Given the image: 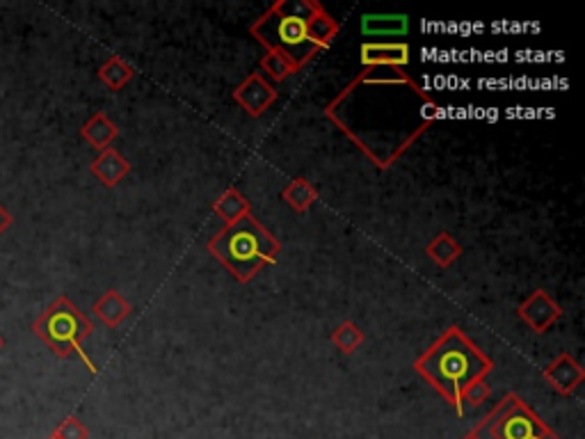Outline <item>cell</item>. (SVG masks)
<instances>
[{
    "mask_svg": "<svg viewBox=\"0 0 585 439\" xmlns=\"http://www.w3.org/2000/svg\"><path fill=\"white\" fill-rule=\"evenodd\" d=\"M327 115L380 167H389L426 130L437 106L402 69L373 67L327 108Z\"/></svg>",
    "mask_w": 585,
    "mask_h": 439,
    "instance_id": "6da1fadb",
    "label": "cell"
},
{
    "mask_svg": "<svg viewBox=\"0 0 585 439\" xmlns=\"http://www.w3.org/2000/svg\"><path fill=\"white\" fill-rule=\"evenodd\" d=\"M252 33L266 43L272 53L281 55L293 69L309 62L325 43L336 34V24L316 3L284 0L268 10Z\"/></svg>",
    "mask_w": 585,
    "mask_h": 439,
    "instance_id": "7a4b0ae2",
    "label": "cell"
},
{
    "mask_svg": "<svg viewBox=\"0 0 585 439\" xmlns=\"http://www.w3.org/2000/svg\"><path fill=\"white\" fill-rule=\"evenodd\" d=\"M489 367V359L459 329H450L416 362V371L458 407V415H462V391L471 382L483 380Z\"/></svg>",
    "mask_w": 585,
    "mask_h": 439,
    "instance_id": "3957f363",
    "label": "cell"
},
{
    "mask_svg": "<svg viewBox=\"0 0 585 439\" xmlns=\"http://www.w3.org/2000/svg\"><path fill=\"white\" fill-rule=\"evenodd\" d=\"M211 252L241 282L252 280L266 263H272L279 243L254 220L250 213L229 223L224 232L211 241Z\"/></svg>",
    "mask_w": 585,
    "mask_h": 439,
    "instance_id": "277c9868",
    "label": "cell"
},
{
    "mask_svg": "<svg viewBox=\"0 0 585 439\" xmlns=\"http://www.w3.org/2000/svg\"><path fill=\"white\" fill-rule=\"evenodd\" d=\"M33 332L37 334L46 346L53 350L58 358H78L85 362V367L90 371H94L92 362L82 350V341L94 332V325L90 323V319L78 310L76 304L69 298H58L55 302H51L46 307V311L37 316V320L33 323Z\"/></svg>",
    "mask_w": 585,
    "mask_h": 439,
    "instance_id": "5b68a950",
    "label": "cell"
},
{
    "mask_svg": "<svg viewBox=\"0 0 585 439\" xmlns=\"http://www.w3.org/2000/svg\"><path fill=\"white\" fill-rule=\"evenodd\" d=\"M489 439H556L517 396H510L494 415L485 419Z\"/></svg>",
    "mask_w": 585,
    "mask_h": 439,
    "instance_id": "8992f818",
    "label": "cell"
},
{
    "mask_svg": "<svg viewBox=\"0 0 585 439\" xmlns=\"http://www.w3.org/2000/svg\"><path fill=\"white\" fill-rule=\"evenodd\" d=\"M362 62L368 67H405L410 62L407 43H363Z\"/></svg>",
    "mask_w": 585,
    "mask_h": 439,
    "instance_id": "52a82bcc",
    "label": "cell"
},
{
    "mask_svg": "<svg viewBox=\"0 0 585 439\" xmlns=\"http://www.w3.org/2000/svg\"><path fill=\"white\" fill-rule=\"evenodd\" d=\"M90 169H92V174L97 177L99 181H101L103 186L112 188V186H117L121 179H124V177H127L128 163L121 158L119 151H115L112 147H108V149H103L101 154L94 158V163L90 165Z\"/></svg>",
    "mask_w": 585,
    "mask_h": 439,
    "instance_id": "ba28073f",
    "label": "cell"
},
{
    "mask_svg": "<svg viewBox=\"0 0 585 439\" xmlns=\"http://www.w3.org/2000/svg\"><path fill=\"white\" fill-rule=\"evenodd\" d=\"M128 311H131V307H128L127 300L121 298L117 291H108V293H103L101 298L94 302V314H97V319H101L108 328H117L121 320L127 319Z\"/></svg>",
    "mask_w": 585,
    "mask_h": 439,
    "instance_id": "9c48e42d",
    "label": "cell"
},
{
    "mask_svg": "<svg viewBox=\"0 0 585 439\" xmlns=\"http://www.w3.org/2000/svg\"><path fill=\"white\" fill-rule=\"evenodd\" d=\"M407 25H410V21H407L405 14H371V16H363L362 21V30L366 34H373V37H401V34L407 33Z\"/></svg>",
    "mask_w": 585,
    "mask_h": 439,
    "instance_id": "30bf717a",
    "label": "cell"
},
{
    "mask_svg": "<svg viewBox=\"0 0 585 439\" xmlns=\"http://www.w3.org/2000/svg\"><path fill=\"white\" fill-rule=\"evenodd\" d=\"M80 136L85 138V140H88L94 149L103 151V149H108V145H110V142L117 138V126L112 124V121L108 119L103 112H97V115H94L88 124L82 126Z\"/></svg>",
    "mask_w": 585,
    "mask_h": 439,
    "instance_id": "8fae6325",
    "label": "cell"
},
{
    "mask_svg": "<svg viewBox=\"0 0 585 439\" xmlns=\"http://www.w3.org/2000/svg\"><path fill=\"white\" fill-rule=\"evenodd\" d=\"M544 376H547V380H552V385L556 387L561 394H571V391L579 387L583 373H580V368L576 367L570 358H561L553 367L547 368Z\"/></svg>",
    "mask_w": 585,
    "mask_h": 439,
    "instance_id": "7c38bea8",
    "label": "cell"
},
{
    "mask_svg": "<svg viewBox=\"0 0 585 439\" xmlns=\"http://www.w3.org/2000/svg\"><path fill=\"white\" fill-rule=\"evenodd\" d=\"M524 307H526V310H535L533 314H522V316L533 325V328H537V332H542L547 325H552V320L558 316V307L552 302V300L544 298V295H535V298L528 300Z\"/></svg>",
    "mask_w": 585,
    "mask_h": 439,
    "instance_id": "4fadbf2b",
    "label": "cell"
},
{
    "mask_svg": "<svg viewBox=\"0 0 585 439\" xmlns=\"http://www.w3.org/2000/svg\"><path fill=\"white\" fill-rule=\"evenodd\" d=\"M131 76H133L131 67H127L119 58H110L101 69H99V78H101L110 90H119V87H124L128 81H131Z\"/></svg>",
    "mask_w": 585,
    "mask_h": 439,
    "instance_id": "5bb4252c",
    "label": "cell"
},
{
    "mask_svg": "<svg viewBox=\"0 0 585 439\" xmlns=\"http://www.w3.org/2000/svg\"><path fill=\"white\" fill-rule=\"evenodd\" d=\"M284 197L288 199V204L296 208V211H305V208L316 199V190L311 188L309 184H305L302 179H297L284 190Z\"/></svg>",
    "mask_w": 585,
    "mask_h": 439,
    "instance_id": "9a60e30c",
    "label": "cell"
},
{
    "mask_svg": "<svg viewBox=\"0 0 585 439\" xmlns=\"http://www.w3.org/2000/svg\"><path fill=\"white\" fill-rule=\"evenodd\" d=\"M215 211H218L220 215H222L224 220H227V223H233V220H238L241 215H245L247 204H245V199L241 197V195L233 193V190H229V193L222 197V202H218Z\"/></svg>",
    "mask_w": 585,
    "mask_h": 439,
    "instance_id": "2e32d148",
    "label": "cell"
},
{
    "mask_svg": "<svg viewBox=\"0 0 585 439\" xmlns=\"http://www.w3.org/2000/svg\"><path fill=\"white\" fill-rule=\"evenodd\" d=\"M428 252H430L432 259H435L439 266H448L450 261L459 254V247L455 245L446 234H441V236H437V241L428 247Z\"/></svg>",
    "mask_w": 585,
    "mask_h": 439,
    "instance_id": "e0dca14e",
    "label": "cell"
},
{
    "mask_svg": "<svg viewBox=\"0 0 585 439\" xmlns=\"http://www.w3.org/2000/svg\"><path fill=\"white\" fill-rule=\"evenodd\" d=\"M90 430L76 419V416H67L64 421H60L55 425V430L51 433V439H88Z\"/></svg>",
    "mask_w": 585,
    "mask_h": 439,
    "instance_id": "ac0fdd59",
    "label": "cell"
},
{
    "mask_svg": "<svg viewBox=\"0 0 585 439\" xmlns=\"http://www.w3.org/2000/svg\"><path fill=\"white\" fill-rule=\"evenodd\" d=\"M263 67H266L268 72H270L272 76L277 78V81H281V78H286L290 72H296V69H293V64H290L288 60L281 58V55H277V53L268 55L266 62H263Z\"/></svg>",
    "mask_w": 585,
    "mask_h": 439,
    "instance_id": "d6986e66",
    "label": "cell"
},
{
    "mask_svg": "<svg viewBox=\"0 0 585 439\" xmlns=\"http://www.w3.org/2000/svg\"><path fill=\"white\" fill-rule=\"evenodd\" d=\"M487 394H489L487 385H485L483 380H476V382H471L465 391H462V401L471 403V406H480V403L487 398Z\"/></svg>",
    "mask_w": 585,
    "mask_h": 439,
    "instance_id": "ffe728a7",
    "label": "cell"
},
{
    "mask_svg": "<svg viewBox=\"0 0 585 439\" xmlns=\"http://www.w3.org/2000/svg\"><path fill=\"white\" fill-rule=\"evenodd\" d=\"M336 337H345V341H339V346H341V350H348V353L350 350H354V346L362 341V334L357 332V328H354V325H344Z\"/></svg>",
    "mask_w": 585,
    "mask_h": 439,
    "instance_id": "44dd1931",
    "label": "cell"
},
{
    "mask_svg": "<svg viewBox=\"0 0 585 439\" xmlns=\"http://www.w3.org/2000/svg\"><path fill=\"white\" fill-rule=\"evenodd\" d=\"M12 223H14V215H12V213L7 211L3 204H0V236H3V234L12 227Z\"/></svg>",
    "mask_w": 585,
    "mask_h": 439,
    "instance_id": "7402d4cb",
    "label": "cell"
},
{
    "mask_svg": "<svg viewBox=\"0 0 585 439\" xmlns=\"http://www.w3.org/2000/svg\"><path fill=\"white\" fill-rule=\"evenodd\" d=\"M465 439H485V437H483V434H480V430H474V433L467 434Z\"/></svg>",
    "mask_w": 585,
    "mask_h": 439,
    "instance_id": "603a6c76",
    "label": "cell"
},
{
    "mask_svg": "<svg viewBox=\"0 0 585 439\" xmlns=\"http://www.w3.org/2000/svg\"><path fill=\"white\" fill-rule=\"evenodd\" d=\"M3 348H5V339L0 337V350H3Z\"/></svg>",
    "mask_w": 585,
    "mask_h": 439,
    "instance_id": "cb8c5ba5",
    "label": "cell"
},
{
    "mask_svg": "<svg viewBox=\"0 0 585 439\" xmlns=\"http://www.w3.org/2000/svg\"><path fill=\"white\" fill-rule=\"evenodd\" d=\"M49 439H51V437H49Z\"/></svg>",
    "mask_w": 585,
    "mask_h": 439,
    "instance_id": "d4e9b609",
    "label": "cell"
}]
</instances>
